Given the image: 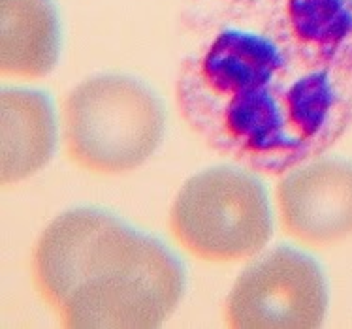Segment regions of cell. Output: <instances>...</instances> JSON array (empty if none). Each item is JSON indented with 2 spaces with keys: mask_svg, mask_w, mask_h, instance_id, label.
Wrapping results in <instances>:
<instances>
[{
  "mask_svg": "<svg viewBox=\"0 0 352 329\" xmlns=\"http://www.w3.org/2000/svg\"><path fill=\"white\" fill-rule=\"evenodd\" d=\"M326 310L322 267L305 252L277 247L237 277L224 320L236 329H316Z\"/></svg>",
  "mask_w": 352,
  "mask_h": 329,
  "instance_id": "5",
  "label": "cell"
},
{
  "mask_svg": "<svg viewBox=\"0 0 352 329\" xmlns=\"http://www.w3.org/2000/svg\"><path fill=\"white\" fill-rule=\"evenodd\" d=\"M63 30L53 0H0V72L38 79L58 63Z\"/></svg>",
  "mask_w": 352,
  "mask_h": 329,
  "instance_id": "8",
  "label": "cell"
},
{
  "mask_svg": "<svg viewBox=\"0 0 352 329\" xmlns=\"http://www.w3.org/2000/svg\"><path fill=\"white\" fill-rule=\"evenodd\" d=\"M170 234L190 256L232 264L256 256L274 234L264 185L237 168H209L181 186Z\"/></svg>",
  "mask_w": 352,
  "mask_h": 329,
  "instance_id": "4",
  "label": "cell"
},
{
  "mask_svg": "<svg viewBox=\"0 0 352 329\" xmlns=\"http://www.w3.org/2000/svg\"><path fill=\"white\" fill-rule=\"evenodd\" d=\"M181 109L219 149L283 172L352 117V0H190Z\"/></svg>",
  "mask_w": 352,
  "mask_h": 329,
  "instance_id": "1",
  "label": "cell"
},
{
  "mask_svg": "<svg viewBox=\"0 0 352 329\" xmlns=\"http://www.w3.org/2000/svg\"><path fill=\"white\" fill-rule=\"evenodd\" d=\"M40 297L70 329H151L179 305L185 267L166 245L108 211L58 215L32 258Z\"/></svg>",
  "mask_w": 352,
  "mask_h": 329,
  "instance_id": "2",
  "label": "cell"
},
{
  "mask_svg": "<svg viewBox=\"0 0 352 329\" xmlns=\"http://www.w3.org/2000/svg\"><path fill=\"white\" fill-rule=\"evenodd\" d=\"M164 130V104L151 87L130 76L87 79L63 106L66 155L91 173L136 170L158 149Z\"/></svg>",
  "mask_w": 352,
  "mask_h": 329,
  "instance_id": "3",
  "label": "cell"
},
{
  "mask_svg": "<svg viewBox=\"0 0 352 329\" xmlns=\"http://www.w3.org/2000/svg\"><path fill=\"white\" fill-rule=\"evenodd\" d=\"M4 185L32 177L53 157L57 121L51 100L40 91L4 89L0 94Z\"/></svg>",
  "mask_w": 352,
  "mask_h": 329,
  "instance_id": "7",
  "label": "cell"
},
{
  "mask_svg": "<svg viewBox=\"0 0 352 329\" xmlns=\"http://www.w3.org/2000/svg\"><path fill=\"white\" fill-rule=\"evenodd\" d=\"M285 234L309 247L352 236V162L320 158L288 172L277 188Z\"/></svg>",
  "mask_w": 352,
  "mask_h": 329,
  "instance_id": "6",
  "label": "cell"
}]
</instances>
